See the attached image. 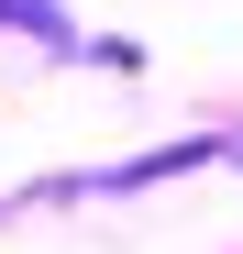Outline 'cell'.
Listing matches in <instances>:
<instances>
[{
	"mask_svg": "<svg viewBox=\"0 0 243 254\" xmlns=\"http://www.w3.org/2000/svg\"><path fill=\"white\" fill-rule=\"evenodd\" d=\"M0 22H22V33H45V45H66V22L45 11V0H0Z\"/></svg>",
	"mask_w": 243,
	"mask_h": 254,
	"instance_id": "cell-1",
	"label": "cell"
},
{
	"mask_svg": "<svg viewBox=\"0 0 243 254\" xmlns=\"http://www.w3.org/2000/svg\"><path fill=\"white\" fill-rule=\"evenodd\" d=\"M232 155H243V144H232Z\"/></svg>",
	"mask_w": 243,
	"mask_h": 254,
	"instance_id": "cell-2",
	"label": "cell"
}]
</instances>
